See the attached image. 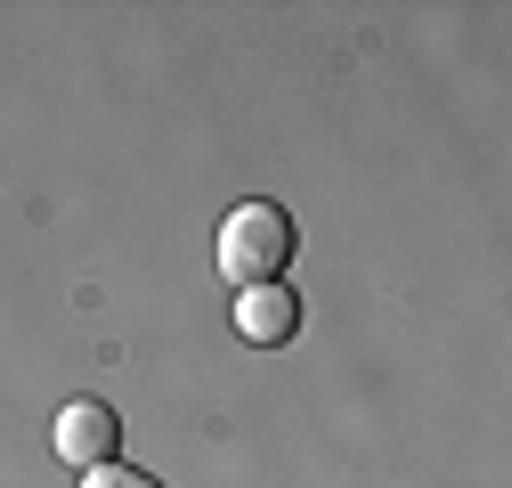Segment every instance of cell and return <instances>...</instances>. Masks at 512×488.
Masks as SVG:
<instances>
[{
  "label": "cell",
  "mask_w": 512,
  "mask_h": 488,
  "mask_svg": "<svg viewBox=\"0 0 512 488\" xmlns=\"http://www.w3.org/2000/svg\"><path fill=\"white\" fill-rule=\"evenodd\" d=\"M82 488H163L155 472H131V464H98V472H82Z\"/></svg>",
  "instance_id": "4"
},
{
  "label": "cell",
  "mask_w": 512,
  "mask_h": 488,
  "mask_svg": "<svg viewBox=\"0 0 512 488\" xmlns=\"http://www.w3.org/2000/svg\"><path fill=\"white\" fill-rule=\"evenodd\" d=\"M114 448H122V415H114L106 399H74V407H57V456H66L74 472L114 464Z\"/></svg>",
  "instance_id": "2"
},
{
  "label": "cell",
  "mask_w": 512,
  "mask_h": 488,
  "mask_svg": "<svg viewBox=\"0 0 512 488\" xmlns=\"http://www.w3.org/2000/svg\"><path fill=\"white\" fill-rule=\"evenodd\" d=\"M285 269H293V212L269 196L236 204L220 220V277H236L244 293V285H285Z\"/></svg>",
  "instance_id": "1"
},
{
  "label": "cell",
  "mask_w": 512,
  "mask_h": 488,
  "mask_svg": "<svg viewBox=\"0 0 512 488\" xmlns=\"http://www.w3.org/2000/svg\"><path fill=\"white\" fill-rule=\"evenodd\" d=\"M236 334L261 342V350L293 342V334H301V293H293V285H244V293H236Z\"/></svg>",
  "instance_id": "3"
}]
</instances>
